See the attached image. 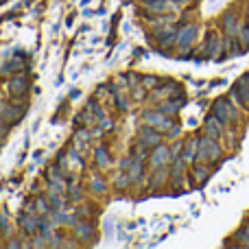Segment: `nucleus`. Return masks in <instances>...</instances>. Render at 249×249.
<instances>
[{"label":"nucleus","mask_w":249,"mask_h":249,"mask_svg":"<svg viewBox=\"0 0 249 249\" xmlns=\"http://www.w3.org/2000/svg\"><path fill=\"white\" fill-rule=\"evenodd\" d=\"M203 131H206V136H210V138H221V133H223V123L212 114V116H208L206 123H203Z\"/></svg>","instance_id":"obj_13"},{"label":"nucleus","mask_w":249,"mask_h":249,"mask_svg":"<svg viewBox=\"0 0 249 249\" xmlns=\"http://www.w3.org/2000/svg\"><path fill=\"white\" fill-rule=\"evenodd\" d=\"M236 238H238V245L241 247H249V223H245L241 230H238Z\"/></svg>","instance_id":"obj_25"},{"label":"nucleus","mask_w":249,"mask_h":249,"mask_svg":"<svg viewBox=\"0 0 249 249\" xmlns=\"http://www.w3.org/2000/svg\"><path fill=\"white\" fill-rule=\"evenodd\" d=\"M210 168H208L206 166V164H195V168H193V181H195V184H199V186H201V184H206V181H208V177H210Z\"/></svg>","instance_id":"obj_17"},{"label":"nucleus","mask_w":249,"mask_h":249,"mask_svg":"<svg viewBox=\"0 0 249 249\" xmlns=\"http://www.w3.org/2000/svg\"><path fill=\"white\" fill-rule=\"evenodd\" d=\"M74 234H77L79 238H90L92 234H94V230H92V225H88V223H77L74 225Z\"/></svg>","instance_id":"obj_23"},{"label":"nucleus","mask_w":249,"mask_h":249,"mask_svg":"<svg viewBox=\"0 0 249 249\" xmlns=\"http://www.w3.org/2000/svg\"><path fill=\"white\" fill-rule=\"evenodd\" d=\"M129 184H131V179H129V175H127V173H124V171H121V175L116 177V186H118V188H127Z\"/></svg>","instance_id":"obj_33"},{"label":"nucleus","mask_w":249,"mask_h":249,"mask_svg":"<svg viewBox=\"0 0 249 249\" xmlns=\"http://www.w3.org/2000/svg\"><path fill=\"white\" fill-rule=\"evenodd\" d=\"M66 190H68L70 199H81V197H83V190L79 188L77 184H70V186H66Z\"/></svg>","instance_id":"obj_30"},{"label":"nucleus","mask_w":249,"mask_h":249,"mask_svg":"<svg viewBox=\"0 0 249 249\" xmlns=\"http://www.w3.org/2000/svg\"><path fill=\"white\" fill-rule=\"evenodd\" d=\"M94 162L99 168H107L112 164V158H109V151L105 146H96L94 149Z\"/></svg>","instance_id":"obj_18"},{"label":"nucleus","mask_w":249,"mask_h":249,"mask_svg":"<svg viewBox=\"0 0 249 249\" xmlns=\"http://www.w3.org/2000/svg\"><path fill=\"white\" fill-rule=\"evenodd\" d=\"M153 179H151V186H162L164 181L168 179V168L166 166H160V168H153Z\"/></svg>","instance_id":"obj_21"},{"label":"nucleus","mask_w":249,"mask_h":249,"mask_svg":"<svg viewBox=\"0 0 249 249\" xmlns=\"http://www.w3.org/2000/svg\"><path fill=\"white\" fill-rule=\"evenodd\" d=\"M214 116L225 124V123H234V121H236L238 114H236V109L228 103V101H216V103H214Z\"/></svg>","instance_id":"obj_9"},{"label":"nucleus","mask_w":249,"mask_h":249,"mask_svg":"<svg viewBox=\"0 0 249 249\" xmlns=\"http://www.w3.org/2000/svg\"><path fill=\"white\" fill-rule=\"evenodd\" d=\"M241 22H238V16L236 11H225L223 18H221V29H223L225 37H238V33H241Z\"/></svg>","instance_id":"obj_4"},{"label":"nucleus","mask_w":249,"mask_h":249,"mask_svg":"<svg viewBox=\"0 0 249 249\" xmlns=\"http://www.w3.org/2000/svg\"><path fill=\"white\" fill-rule=\"evenodd\" d=\"M39 223H42V216H39L35 210H26V212H22V216H20V225H22V230H24L26 234H35V232H39Z\"/></svg>","instance_id":"obj_8"},{"label":"nucleus","mask_w":249,"mask_h":249,"mask_svg":"<svg viewBox=\"0 0 249 249\" xmlns=\"http://www.w3.org/2000/svg\"><path fill=\"white\" fill-rule=\"evenodd\" d=\"M86 109H88V112L94 114V116H96V123H99V118H103V116H105L103 107H101V105L96 103V101H88V103H86Z\"/></svg>","instance_id":"obj_26"},{"label":"nucleus","mask_w":249,"mask_h":249,"mask_svg":"<svg viewBox=\"0 0 249 249\" xmlns=\"http://www.w3.org/2000/svg\"><path fill=\"white\" fill-rule=\"evenodd\" d=\"M77 123H79V124H86V127H92V124H94L96 121H94V118H92V112H88V109H83V112L79 114Z\"/></svg>","instance_id":"obj_27"},{"label":"nucleus","mask_w":249,"mask_h":249,"mask_svg":"<svg viewBox=\"0 0 249 249\" xmlns=\"http://www.w3.org/2000/svg\"><path fill=\"white\" fill-rule=\"evenodd\" d=\"M179 131H181V129L177 127V124H173V127H171V129H168V131H166V136L171 138V140H175V138L179 136Z\"/></svg>","instance_id":"obj_36"},{"label":"nucleus","mask_w":249,"mask_h":249,"mask_svg":"<svg viewBox=\"0 0 249 249\" xmlns=\"http://www.w3.org/2000/svg\"><path fill=\"white\" fill-rule=\"evenodd\" d=\"M155 39H158V44L164 48L171 46V44H175V39H177V29L171 24L162 26V29H158V33H155Z\"/></svg>","instance_id":"obj_11"},{"label":"nucleus","mask_w":249,"mask_h":249,"mask_svg":"<svg viewBox=\"0 0 249 249\" xmlns=\"http://www.w3.org/2000/svg\"><path fill=\"white\" fill-rule=\"evenodd\" d=\"M33 210H35V212H37V214H39V216H44V214H48V212H51V203H48V199L39 197V199H37V201H35Z\"/></svg>","instance_id":"obj_24"},{"label":"nucleus","mask_w":249,"mask_h":249,"mask_svg":"<svg viewBox=\"0 0 249 249\" xmlns=\"http://www.w3.org/2000/svg\"><path fill=\"white\" fill-rule=\"evenodd\" d=\"M201 55L206 59H221L225 55V46H223V39L216 35V31H208L206 39H203V46H201Z\"/></svg>","instance_id":"obj_2"},{"label":"nucleus","mask_w":249,"mask_h":249,"mask_svg":"<svg viewBox=\"0 0 249 249\" xmlns=\"http://www.w3.org/2000/svg\"><path fill=\"white\" fill-rule=\"evenodd\" d=\"M197 151H199V138H197V136H193L190 140H186L181 155H184L186 162H195V160H197Z\"/></svg>","instance_id":"obj_16"},{"label":"nucleus","mask_w":249,"mask_h":249,"mask_svg":"<svg viewBox=\"0 0 249 249\" xmlns=\"http://www.w3.org/2000/svg\"><path fill=\"white\" fill-rule=\"evenodd\" d=\"M171 160H173L171 149H168V146H164V144H158V146H153V151H151V155H149V166L151 168L168 166V162H171Z\"/></svg>","instance_id":"obj_6"},{"label":"nucleus","mask_w":249,"mask_h":249,"mask_svg":"<svg viewBox=\"0 0 249 249\" xmlns=\"http://www.w3.org/2000/svg\"><path fill=\"white\" fill-rule=\"evenodd\" d=\"M114 99H116V107L121 109V112H129V101L124 99V96H121L116 92V94H114Z\"/></svg>","instance_id":"obj_31"},{"label":"nucleus","mask_w":249,"mask_h":249,"mask_svg":"<svg viewBox=\"0 0 249 249\" xmlns=\"http://www.w3.org/2000/svg\"><path fill=\"white\" fill-rule=\"evenodd\" d=\"M2 107H4V105H2ZM2 107H0V123H2Z\"/></svg>","instance_id":"obj_38"},{"label":"nucleus","mask_w":249,"mask_h":249,"mask_svg":"<svg viewBox=\"0 0 249 249\" xmlns=\"http://www.w3.org/2000/svg\"><path fill=\"white\" fill-rule=\"evenodd\" d=\"M22 112H24V109H16L9 105V107H2V118L7 121V124H16L22 118Z\"/></svg>","instance_id":"obj_20"},{"label":"nucleus","mask_w":249,"mask_h":249,"mask_svg":"<svg viewBox=\"0 0 249 249\" xmlns=\"http://www.w3.org/2000/svg\"><path fill=\"white\" fill-rule=\"evenodd\" d=\"M155 86H158V79L155 77H144L142 79V88H144V90H153Z\"/></svg>","instance_id":"obj_34"},{"label":"nucleus","mask_w":249,"mask_h":249,"mask_svg":"<svg viewBox=\"0 0 249 249\" xmlns=\"http://www.w3.org/2000/svg\"><path fill=\"white\" fill-rule=\"evenodd\" d=\"M144 124H151V127H155L158 131H168V129L173 127V121L166 116L164 112H146L144 114Z\"/></svg>","instance_id":"obj_7"},{"label":"nucleus","mask_w":249,"mask_h":249,"mask_svg":"<svg viewBox=\"0 0 249 249\" xmlns=\"http://www.w3.org/2000/svg\"><path fill=\"white\" fill-rule=\"evenodd\" d=\"M99 124H101V129H103V131H112V129H114V121L107 116V114H105L103 118H99Z\"/></svg>","instance_id":"obj_32"},{"label":"nucleus","mask_w":249,"mask_h":249,"mask_svg":"<svg viewBox=\"0 0 249 249\" xmlns=\"http://www.w3.org/2000/svg\"><path fill=\"white\" fill-rule=\"evenodd\" d=\"M247 26H249V20H247Z\"/></svg>","instance_id":"obj_40"},{"label":"nucleus","mask_w":249,"mask_h":249,"mask_svg":"<svg viewBox=\"0 0 249 249\" xmlns=\"http://www.w3.org/2000/svg\"><path fill=\"white\" fill-rule=\"evenodd\" d=\"M184 168H186V160L184 155H177V158H173V168H171V179L175 186L181 184V179H184Z\"/></svg>","instance_id":"obj_14"},{"label":"nucleus","mask_w":249,"mask_h":249,"mask_svg":"<svg viewBox=\"0 0 249 249\" xmlns=\"http://www.w3.org/2000/svg\"><path fill=\"white\" fill-rule=\"evenodd\" d=\"M173 92H179V86L177 83H166V86H162V88H158L155 86L153 88V92H151V99L153 101H166V99H171L173 96Z\"/></svg>","instance_id":"obj_12"},{"label":"nucleus","mask_w":249,"mask_h":249,"mask_svg":"<svg viewBox=\"0 0 249 249\" xmlns=\"http://www.w3.org/2000/svg\"><path fill=\"white\" fill-rule=\"evenodd\" d=\"M238 42L243 48H249V26H241V33H238Z\"/></svg>","instance_id":"obj_29"},{"label":"nucleus","mask_w":249,"mask_h":249,"mask_svg":"<svg viewBox=\"0 0 249 249\" xmlns=\"http://www.w3.org/2000/svg\"><path fill=\"white\" fill-rule=\"evenodd\" d=\"M29 88H31V81L26 74H13L11 81H9V90H11V94L16 96V99L24 96L26 92H29Z\"/></svg>","instance_id":"obj_10"},{"label":"nucleus","mask_w":249,"mask_h":249,"mask_svg":"<svg viewBox=\"0 0 249 249\" xmlns=\"http://www.w3.org/2000/svg\"><path fill=\"white\" fill-rule=\"evenodd\" d=\"M195 39H197V26L195 24H184L177 29V48H179V57H188L190 48H193Z\"/></svg>","instance_id":"obj_3"},{"label":"nucleus","mask_w":249,"mask_h":249,"mask_svg":"<svg viewBox=\"0 0 249 249\" xmlns=\"http://www.w3.org/2000/svg\"><path fill=\"white\" fill-rule=\"evenodd\" d=\"M144 9L153 16H160L168 9V0H144Z\"/></svg>","instance_id":"obj_19"},{"label":"nucleus","mask_w":249,"mask_h":249,"mask_svg":"<svg viewBox=\"0 0 249 249\" xmlns=\"http://www.w3.org/2000/svg\"><path fill=\"white\" fill-rule=\"evenodd\" d=\"M181 105H184V94L181 96H175V99H166L162 105H160V112H164L166 116H173V114H177L181 109Z\"/></svg>","instance_id":"obj_15"},{"label":"nucleus","mask_w":249,"mask_h":249,"mask_svg":"<svg viewBox=\"0 0 249 249\" xmlns=\"http://www.w3.org/2000/svg\"><path fill=\"white\" fill-rule=\"evenodd\" d=\"M181 151H184V144H181V142H175L173 149H171V155L173 158H177V155H181Z\"/></svg>","instance_id":"obj_35"},{"label":"nucleus","mask_w":249,"mask_h":249,"mask_svg":"<svg viewBox=\"0 0 249 249\" xmlns=\"http://www.w3.org/2000/svg\"><path fill=\"white\" fill-rule=\"evenodd\" d=\"M193 0H173V4H179V7H186V4H190Z\"/></svg>","instance_id":"obj_37"},{"label":"nucleus","mask_w":249,"mask_h":249,"mask_svg":"<svg viewBox=\"0 0 249 249\" xmlns=\"http://www.w3.org/2000/svg\"><path fill=\"white\" fill-rule=\"evenodd\" d=\"M20 68H22V61H9V64L4 66L2 70H0V74H11V72H18Z\"/></svg>","instance_id":"obj_28"},{"label":"nucleus","mask_w":249,"mask_h":249,"mask_svg":"<svg viewBox=\"0 0 249 249\" xmlns=\"http://www.w3.org/2000/svg\"><path fill=\"white\" fill-rule=\"evenodd\" d=\"M138 142L149 146V149H153V146L162 144V131H158V129L151 127V124H144V127L138 131Z\"/></svg>","instance_id":"obj_5"},{"label":"nucleus","mask_w":249,"mask_h":249,"mask_svg":"<svg viewBox=\"0 0 249 249\" xmlns=\"http://www.w3.org/2000/svg\"><path fill=\"white\" fill-rule=\"evenodd\" d=\"M90 188L94 190V193H105V181L99 173H92L90 175Z\"/></svg>","instance_id":"obj_22"},{"label":"nucleus","mask_w":249,"mask_h":249,"mask_svg":"<svg viewBox=\"0 0 249 249\" xmlns=\"http://www.w3.org/2000/svg\"><path fill=\"white\" fill-rule=\"evenodd\" d=\"M247 18H249V7H247Z\"/></svg>","instance_id":"obj_39"},{"label":"nucleus","mask_w":249,"mask_h":249,"mask_svg":"<svg viewBox=\"0 0 249 249\" xmlns=\"http://www.w3.org/2000/svg\"><path fill=\"white\" fill-rule=\"evenodd\" d=\"M221 158H223V151H221L216 138H210V136L199 138V151L195 162H216Z\"/></svg>","instance_id":"obj_1"}]
</instances>
